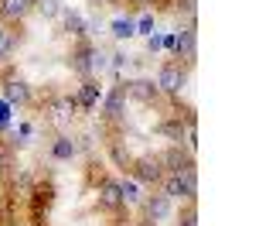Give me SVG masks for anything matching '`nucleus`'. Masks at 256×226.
Segmentation results:
<instances>
[{"label": "nucleus", "mask_w": 256, "mask_h": 226, "mask_svg": "<svg viewBox=\"0 0 256 226\" xmlns=\"http://www.w3.org/2000/svg\"><path fill=\"white\" fill-rule=\"evenodd\" d=\"M160 192L171 202H195L198 199V171H171L160 178Z\"/></svg>", "instance_id": "nucleus-1"}, {"label": "nucleus", "mask_w": 256, "mask_h": 226, "mask_svg": "<svg viewBox=\"0 0 256 226\" xmlns=\"http://www.w3.org/2000/svg\"><path fill=\"white\" fill-rule=\"evenodd\" d=\"M188 69L192 65H181V62H160V69H158V89L160 93H168V96H181V89L188 86Z\"/></svg>", "instance_id": "nucleus-2"}, {"label": "nucleus", "mask_w": 256, "mask_h": 226, "mask_svg": "<svg viewBox=\"0 0 256 226\" xmlns=\"http://www.w3.org/2000/svg\"><path fill=\"white\" fill-rule=\"evenodd\" d=\"M158 158H160V168H164V175H171V171H198L195 151H188L184 144H168V147L160 151Z\"/></svg>", "instance_id": "nucleus-3"}, {"label": "nucleus", "mask_w": 256, "mask_h": 226, "mask_svg": "<svg viewBox=\"0 0 256 226\" xmlns=\"http://www.w3.org/2000/svg\"><path fill=\"white\" fill-rule=\"evenodd\" d=\"M130 178H137L140 185H160L164 178V168H160L158 154H140L130 161Z\"/></svg>", "instance_id": "nucleus-4"}, {"label": "nucleus", "mask_w": 256, "mask_h": 226, "mask_svg": "<svg viewBox=\"0 0 256 226\" xmlns=\"http://www.w3.org/2000/svg\"><path fill=\"white\" fill-rule=\"evenodd\" d=\"M92 55H96V45L89 38H79L72 45V52H68V65H72V72L82 76V79H89L92 76Z\"/></svg>", "instance_id": "nucleus-5"}, {"label": "nucleus", "mask_w": 256, "mask_h": 226, "mask_svg": "<svg viewBox=\"0 0 256 226\" xmlns=\"http://www.w3.org/2000/svg\"><path fill=\"white\" fill-rule=\"evenodd\" d=\"M102 117L110 123L126 120V82H116V86L102 96Z\"/></svg>", "instance_id": "nucleus-6"}, {"label": "nucleus", "mask_w": 256, "mask_h": 226, "mask_svg": "<svg viewBox=\"0 0 256 226\" xmlns=\"http://www.w3.org/2000/svg\"><path fill=\"white\" fill-rule=\"evenodd\" d=\"M174 59L178 62H184V65H195V55H198V31H195V24H184L181 31H178V38H174Z\"/></svg>", "instance_id": "nucleus-7"}, {"label": "nucleus", "mask_w": 256, "mask_h": 226, "mask_svg": "<svg viewBox=\"0 0 256 226\" xmlns=\"http://www.w3.org/2000/svg\"><path fill=\"white\" fill-rule=\"evenodd\" d=\"M96 202L99 209L106 212H123V192H120V178H99V188H96Z\"/></svg>", "instance_id": "nucleus-8"}, {"label": "nucleus", "mask_w": 256, "mask_h": 226, "mask_svg": "<svg viewBox=\"0 0 256 226\" xmlns=\"http://www.w3.org/2000/svg\"><path fill=\"white\" fill-rule=\"evenodd\" d=\"M20 45H24L20 21H0V62H7Z\"/></svg>", "instance_id": "nucleus-9"}, {"label": "nucleus", "mask_w": 256, "mask_h": 226, "mask_svg": "<svg viewBox=\"0 0 256 226\" xmlns=\"http://www.w3.org/2000/svg\"><path fill=\"white\" fill-rule=\"evenodd\" d=\"M144 216H147V219H154V223H164V219H171V216H174V202H171L164 192H154V195H147V199H144Z\"/></svg>", "instance_id": "nucleus-10"}, {"label": "nucleus", "mask_w": 256, "mask_h": 226, "mask_svg": "<svg viewBox=\"0 0 256 226\" xmlns=\"http://www.w3.org/2000/svg\"><path fill=\"white\" fill-rule=\"evenodd\" d=\"M72 100H76V110H86V113H89V110H96V103L102 100V86L89 76V79H82V86L76 89Z\"/></svg>", "instance_id": "nucleus-11"}, {"label": "nucleus", "mask_w": 256, "mask_h": 226, "mask_svg": "<svg viewBox=\"0 0 256 226\" xmlns=\"http://www.w3.org/2000/svg\"><path fill=\"white\" fill-rule=\"evenodd\" d=\"M126 96H134L137 103H144V106H150V103L160 100V89L154 79H130L126 82Z\"/></svg>", "instance_id": "nucleus-12"}, {"label": "nucleus", "mask_w": 256, "mask_h": 226, "mask_svg": "<svg viewBox=\"0 0 256 226\" xmlns=\"http://www.w3.org/2000/svg\"><path fill=\"white\" fill-rule=\"evenodd\" d=\"M58 18H62V24H65V31H68V35H72L76 41H79V38H89V35H92V24L82 18L79 11H72V7H62Z\"/></svg>", "instance_id": "nucleus-13"}, {"label": "nucleus", "mask_w": 256, "mask_h": 226, "mask_svg": "<svg viewBox=\"0 0 256 226\" xmlns=\"http://www.w3.org/2000/svg\"><path fill=\"white\" fill-rule=\"evenodd\" d=\"M4 96H7L10 106H28L31 103V86L24 79H7L4 82Z\"/></svg>", "instance_id": "nucleus-14"}, {"label": "nucleus", "mask_w": 256, "mask_h": 226, "mask_svg": "<svg viewBox=\"0 0 256 226\" xmlns=\"http://www.w3.org/2000/svg\"><path fill=\"white\" fill-rule=\"evenodd\" d=\"M34 11V0H0V18L4 21H24Z\"/></svg>", "instance_id": "nucleus-15"}, {"label": "nucleus", "mask_w": 256, "mask_h": 226, "mask_svg": "<svg viewBox=\"0 0 256 226\" xmlns=\"http://www.w3.org/2000/svg\"><path fill=\"white\" fill-rule=\"evenodd\" d=\"M52 120H72L76 117V100L72 96H52V103L44 106Z\"/></svg>", "instance_id": "nucleus-16"}, {"label": "nucleus", "mask_w": 256, "mask_h": 226, "mask_svg": "<svg viewBox=\"0 0 256 226\" xmlns=\"http://www.w3.org/2000/svg\"><path fill=\"white\" fill-rule=\"evenodd\" d=\"M76 154H79V144H76V137L58 134V137L52 141V158H55V161H72Z\"/></svg>", "instance_id": "nucleus-17"}, {"label": "nucleus", "mask_w": 256, "mask_h": 226, "mask_svg": "<svg viewBox=\"0 0 256 226\" xmlns=\"http://www.w3.org/2000/svg\"><path fill=\"white\" fill-rule=\"evenodd\" d=\"M110 35H113L116 41L134 38V35H137V21H134V18H116L113 24H110Z\"/></svg>", "instance_id": "nucleus-18"}, {"label": "nucleus", "mask_w": 256, "mask_h": 226, "mask_svg": "<svg viewBox=\"0 0 256 226\" xmlns=\"http://www.w3.org/2000/svg\"><path fill=\"white\" fill-rule=\"evenodd\" d=\"M120 192H123V202H140V182L137 178H120Z\"/></svg>", "instance_id": "nucleus-19"}, {"label": "nucleus", "mask_w": 256, "mask_h": 226, "mask_svg": "<svg viewBox=\"0 0 256 226\" xmlns=\"http://www.w3.org/2000/svg\"><path fill=\"white\" fill-rule=\"evenodd\" d=\"M110 154H113V161H116L123 171H130V161H134V154H130V151H126V147H123L120 141H110Z\"/></svg>", "instance_id": "nucleus-20"}, {"label": "nucleus", "mask_w": 256, "mask_h": 226, "mask_svg": "<svg viewBox=\"0 0 256 226\" xmlns=\"http://www.w3.org/2000/svg\"><path fill=\"white\" fill-rule=\"evenodd\" d=\"M178 226H198V209L195 202H184L178 209Z\"/></svg>", "instance_id": "nucleus-21"}, {"label": "nucleus", "mask_w": 256, "mask_h": 226, "mask_svg": "<svg viewBox=\"0 0 256 226\" xmlns=\"http://www.w3.org/2000/svg\"><path fill=\"white\" fill-rule=\"evenodd\" d=\"M34 11H38L41 18H58L62 4H58V0H34Z\"/></svg>", "instance_id": "nucleus-22"}, {"label": "nucleus", "mask_w": 256, "mask_h": 226, "mask_svg": "<svg viewBox=\"0 0 256 226\" xmlns=\"http://www.w3.org/2000/svg\"><path fill=\"white\" fill-rule=\"evenodd\" d=\"M137 35H147V38L154 35V14H144V18L137 21Z\"/></svg>", "instance_id": "nucleus-23"}, {"label": "nucleus", "mask_w": 256, "mask_h": 226, "mask_svg": "<svg viewBox=\"0 0 256 226\" xmlns=\"http://www.w3.org/2000/svg\"><path fill=\"white\" fill-rule=\"evenodd\" d=\"M106 65H110V62H106V52H102V48H96V55H92V76H96V72H102Z\"/></svg>", "instance_id": "nucleus-24"}, {"label": "nucleus", "mask_w": 256, "mask_h": 226, "mask_svg": "<svg viewBox=\"0 0 256 226\" xmlns=\"http://www.w3.org/2000/svg\"><path fill=\"white\" fill-rule=\"evenodd\" d=\"M160 48H164V38H160V35H150V38H147V52H154V55H158Z\"/></svg>", "instance_id": "nucleus-25"}, {"label": "nucleus", "mask_w": 256, "mask_h": 226, "mask_svg": "<svg viewBox=\"0 0 256 226\" xmlns=\"http://www.w3.org/2000/svg\"><path fill=\"white\" fill-rule=\"evenodd\" d=\"M7 168H10V151H7V147L0 144V175H4Z\"/></svg>", "instance_id": "nucleus-26"}, {"label": "nucleus", "mask_w": 256, "mask_h": 226, "mask_svg": "<svg viewBox=\"0 0 256 226\" xmlns=\"http://www.w3.org/2000/svg\"><path fill=\"white\" fill-rule=\"evenodd\" d=\"M113 69H116V72L126 69V52H116V55H113Z\"/></svg>", "instance_id": "nucleus-27"}, {"label": "nucleus", "mask_w": 256, "mask_h": 226, "mask_svg": "<svg viewBox=\"0 0 256 226\" xmlns=\"http://www.w3.org/2000/svg\"><path fill=\"white\" fill-rule=\"evenodd\" d=\"M137 226H158V223H154V219H147V216H144V219H140Z\"/></svg>", "instance_id": "nucleus-28"}, {"label": "nucleus", "mask_w": 256, "mask_h": 226, "mask_svg": "<svg viewBox=\"0 0 256 226\" xmlns=\"http://www.w3.org/2000/svg\"><path fill=\"white\" fill-rule=\"evenodd\" d=\"M0 223H7V209L4 205H0Z\"/></svg>", "instance_id": "nucleus-29"}, {"label": "nucleus", "mask_w": 256, "mask_h": 226, "mask_svg": "<svg viewBox=\"0 0 256 226\" xmlns=\"http://www.w3.org/2000/svg\"><path fill=\"white\" fill-rule=\"evenodd\" d=\"M134 4H150V0H134Z\"/></svg>", "instance_id": "nucleus-30"}, {"label": "nucleus", "mask_w": 256, "mask_h": 226, "mask_svg": "<svg viewBox=\"0 0 256 226\" xmlns=\"http://www.w3.org/2000/svg\"><path fill=\"white\" fill-rule=\"evenodd\" d=\"M99 4H102V0H99Z\"/></svg>", "instance_id": "nucleus-31"}]
</instances>
